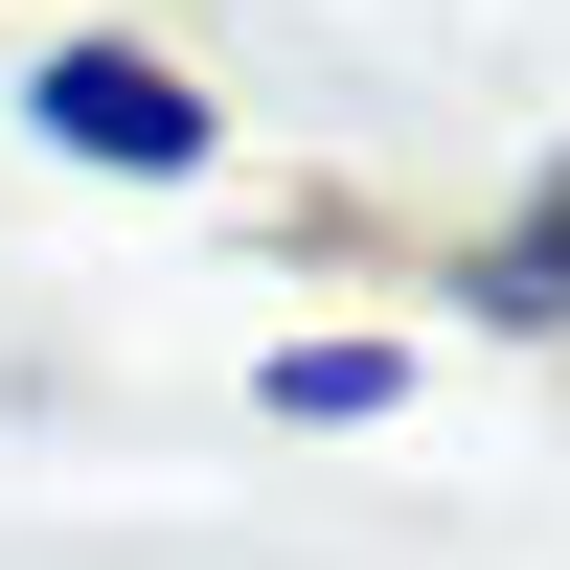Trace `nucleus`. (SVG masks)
Listing matches in <instances>:
<instances>
[{
    "instance_id": "nucleus-1",
    "label": "nucleus",
    "mask_w": 570,
    "mask_h": 570,
    "mask_svg": "<svg viewBox=\"0 0 570 570\" xmlns=\"http://www.w3.org/2000/svg\"><path fill=\"white\" fill-rule=\"evenodd\" d=\"M23 115L69 137V160H115V183H206V137H228L206 91L160 69V46H46V69H23Z\"/></svg>"
},
{
    "instance_id": "nucleus-2",
    "label": "nucleus",
    "mask_w": 570,
    "mask_h": 570,
    "mask_svg": "<svg viewBox=\"0 0 570 570\" xmlns=\"http://www.w3.org/2000/svg\"><path fill=\"white\" fill-rule=\"evenodd\" d=\"M480 320H502V343H548V320H570V228H548V206L480 252Z\"/></svg>"
},
{
    "instance_id": "nucleus-3",
    "label": "nucleus",
    "mask_w": 570,
    "mask_h": 570,
    "mask_svg": "<svg viewBox=\"0 0 570 570\" xmlns=\"http://www.w3.org/2000/svg\"><path fill=\"white\" fill-rule=\"evenodd\" d=\"M411 343H274V411H389Z\"/></svg>"
}]
</instances>
